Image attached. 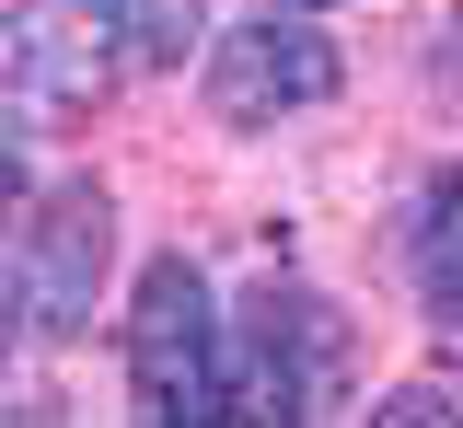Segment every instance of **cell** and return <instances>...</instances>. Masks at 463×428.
<instances>
[{"label":"cell","mask_w":463,"mask_h":428,"mask_svg":"<svg viewBox=\"0 0 463 428\" xmlns=\"http://www.w3.org/2000/svg\"><path fill=\"white\" fill-rule=\"evenodd\" d=\"M336 370H347L336 312L313 290H255L221 348V417H313V405H336Z\"/></svg>","instance_id":"7a4b0ae2"},{"label":"cell","mask_w":463,"mask_h":428,"mask_svg":"<svg viewBox=\"0 0 463 428\" xmlns=\"http://www.w3.org/2000/svg\"><path fill=\"white\" fill-rule=\"evenodd\" d=\"M105 266H116V197L105 185H58L24 232V266H12V302L35 336H81L93 302H105Z\"/></svg>","instance_id":"5b68a950"},{"label":"cell","mask_w":463,"mask_h":428,"mask_svg":"<svg viewBox=\"0 0 463 428\" xmlns=\"http://www.w3.org/2000/svg\"><path fill=\"white\" fill-rule=\"evenodd\" d=\"M197 35H209V0H128V59L139 70H174Z\"/></svg>","instance_id":"52a82bcc"},{"label":"cell","mask_w":463,"mask_h":428,"mask_svg":"<svg viewBox=\"0 0 463 428\" xmlns=\"http://www.w3.org/2000/svg\"><path fill=\"white\" fill-rule=\"evenodd\" d=\"M336 81H347L336 35H313V12H279L267 0V23L209 35V105H221V127H279L301 105H325Z\"/></svg>","instance_id":"3957f363"},{"label":"cell","mask_w":463,"mask_h":428,"mask_svg":"<svg viewBox=\"0 0 463 428\" xmlns=\"http://www.w3.org/2000/svg\"><path fill=\"white\" fill-rule=\"evenodd\" d=\"M221 302L197 255H151L128 290V394L139 417H221Z\"/></svg>","instance_id":"6da1fadb"},{"label":"cell","mask_w":463,"mask_h":428,"mask_svg":"<svg viewBox=\"0 0 463 428\" xmlns=\"http://www.w3.org/2000/svg\"><path fill=\"white\" fill-rule=\"evenodd\" d=\"M105 35H128V0H47L24 35H12V70H0V105L24 127H81L105 105Z\"/></svg>","instance_id":"277c9868"},{"label":"cell","mask_w":463,"mask_h":428,"mask_svg":"<svg viewBox=\"0 0 463 428\" xmlns=\"http://www.w3.org/2000/svg\"><path fill=\"white\" fill-rule=\"evenodd\" d=\"M279 12H325V0H279Z\"/></svg>","instance_id":"9c48e42d"},{"label":"cell","mask_w":463,"mask_h":428,"mask_svg":"<svg viewBox=\"0 0 463 428\" xmlns=\"http://www.w3.org/2000/svg\"><path fill=\"white\" fill-rule=\"evenodd\" d=\"M417 278H429V302L463 312V163L429 185V220H417Z\"/></svg>","instance_id":"8992f818"},{"label":"cell","mask_w":463,"mask_h":428,"mask_svg":"<svg viewBox=\"0 0 463 428\" xmlns=\"http://www.w3.org/2000/svg\"><path fill=\"white\" fill-rule=\"evenodd\" d=\"M12 185H24V163H12V151H0V197H12Z\"/></svg>","instance_id":"ba28073f"}]
</instances>
